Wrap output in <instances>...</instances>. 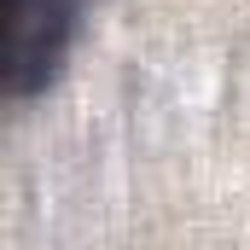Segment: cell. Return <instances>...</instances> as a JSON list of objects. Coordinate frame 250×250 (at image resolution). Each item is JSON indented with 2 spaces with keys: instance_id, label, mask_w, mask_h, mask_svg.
Segmentation results:
<instances>
[{
  "instance_id": "cell-1",
  "label": "cell",
  "mask_w": 250,
  "mask_h": 250,
  "mask_svg": "<svg viewBox=\"0 0 250 250\" xmlns=\"http://www.w3.org/2000/svg\"><path fill=\"white\" fill-rule=\"evenodd\" d=\"M87 0H12V87L29 93L41 76H53L76 41Z\"/></svg>"
}]
</instances>
